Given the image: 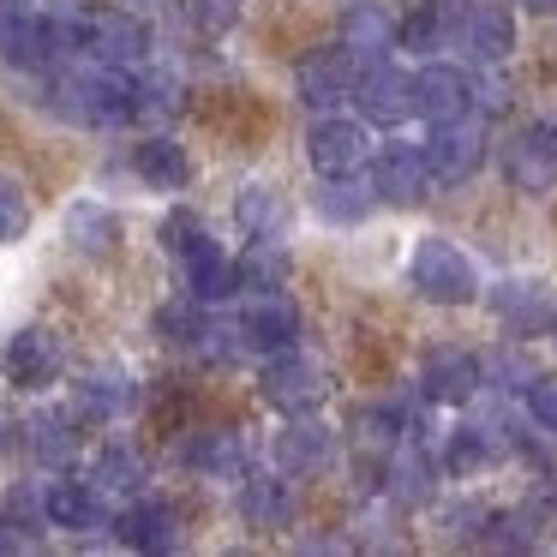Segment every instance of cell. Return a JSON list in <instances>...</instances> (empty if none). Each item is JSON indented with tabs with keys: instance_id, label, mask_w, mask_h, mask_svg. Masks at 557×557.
Segmentation results:
<instances>
[{
	"instance_id": "obj_1",
	"label": "cell",
	"mask_w": 557,
	"mask_h": 557,
	"mask_svg": "<svg viewBox=\"0 0 557 557\" xmlns=\"http://www.w3.org/2000/svg\"><path fill=\"white\" fill-rule=\"evenodd\" d=\"M401 282H408L413 300H425V306H473L485 288L480 264H473L456 240H444V234H420V240L408 246Z\"/></svg>"
},
{
	"instance_id": "obj_2",
	"label": "cell",
	"mask_w": 557,
	"mask_h": 557,
	"mask_svg": "<svg viewBox=\"0 0 557 557\" xmlns=\"http://www.w3.org/2000/svg\"><path fill=\"white\" fill-rule=\"evenodd\" d=\"M366 186H372V198L389 210H420V205H432V193H437L432 169H425V150L413 145V138H384V145H372V157H366Z\"/></svg>"
},
{
	"instance_id": "obj_3",
	"label": "cell",
	"mask_w": 557,
	"mask_h": 557,
	"mask_svg": "<svg viewBox=\"0 0 557 557\" xmlns=\"http://www.w3.org/2000/svg\"><path fill=\"white\" fill-rule=\"evenodd\" d=\"M258 396H264L276 413H318L324 396H330V372L300 348H276V354H264V366H258Z\"/></svg>"
},
{
	"instance_id": "obj_4",
	"label": "cell",
	"mask_w": 557,
	"mask_h": 557,
	"mask_svg": "<svg viewBox=\"0 0 557 557\" xmlns=\"http://www.w3.org/2000/svg\"><path fill=\"white\" fill-rule=\"evenodd\" d=\"M420 150H425V169H432L437 186H461L492 157V126H485V114H461V121L432 126Z\"/></svg>"
},
{
	"instance_id": "obj_5",
	"label": "cell",
	"mask_w": 557,
	"mask_h": 557,
	"mask_svg": "<svg viewBox=\"0 0 557 557\" xmlns=\"http://www.w3.org/2000/svg\"><path fill=\"white\" fill-rule=\"evenodd\" d=\"M413 389H420V401H432V408H468V401L485 389L480 354L461 348V342H437V348L420 354Z\"/></svg>"
},
{
	"instance_id": "obj_6",
	"label": "cell",
	"mask_w": 557,
	"mask_h": 557,
	"mask_svg": "<svg viewBox=\"0 0 557 557\" xmlns=\"http://www.w3.org/2000/svg\"><path fill=\"white\" fill-rule=\"evenodd\" d=\"M504 181L521 198L557 193V121H528L504 138Z\"/></svg>"
},
{
	"instance_id": "obj_7",
	"label": "cell",
	"mask_w": 557,
	"mask_h": 557,
	"mask_svg": "<svg viewBox=\"0 0 557 557\" xmlns=\"http://www.w3.org/2000/svg\"><path fill=\"white\" fill-rule=\"evenodd\" d=\"M366 157H372V133H366L360 114H312V126H306V162H312V174H360Z\"/></svg>"
},
{
	"instance_id": "obj_8",
	"label": "cell",
	"mask_w": 557,
	"mask_h": 557,
	"mask_svg": "<svg viewBox=\"0 0 557 557\" xmlns=\"http://www.w3.org/2000/svg\"><path fill=\"white\" fill-rule=\"evenodd\" d=\"M61 366H66V348H61V336H54L49 324L13 330L7 348H0V377H7L13 389H25V396H42V389L61 377Z\"/></svg>"
},
{
	"instance_id": "obj_9",
	"label": "cell",
	"mask_w": 557,
	"mask_h": 557,
	"mask_svg": "<svg viewBox=\"0 0 557 557\" xmlns=\"http://www.w3.org/2000/svg\"><path fill=\"white\" fill-rule=\"evenodd\" d=\"M354 78H360V61H354L342 42L306 49L300 61H294V97H300L312 114H324V109H342V102L354 97Z\"/></svg>"
},
{
	"instance_id": "obj_10",
	"label": "cell",
	"mask_w": 557,
	"mask_h": 557,
	"mask_svg": "<svg viewBox=\"0 0 557 557\" xmlns=\"http://www.w3.org/2000/svg\"><path fill=\"white\" fill-rule=\"evenodd\" d=\"M270 461L288 480H318V473L336 468V425H324L318 413H288V425L270 444Z\"/></svg>"
},
{
	"instance_id": "obj_11",
	"label": "cell",
	"mask_w": 557,
	"mask_h": 557,
	"mask_svg": "<svg viewBox=\"0 0 557 557\" xmlns=\"http://www.w3.org/2000/svg\"><path fill=\"white\" fill-rule=\"evenodd\" d=\"M408 97L425 126L461 121V114H473V73L456 61H425L420 73H408Z\"/></svg>"
},
{
	"instance_id": "obj_12",
	"label": "cell",
	"mask_w": 557,
	"mask_h": 557,
	"mask_svg": "<svg viewBox=\"0 0 557 557\" xmlns=\"http://www.w3.org/2000/svg\"><path fill=\"white\" fill-rule=\"evenodd\" d=\"M0 61L13 73H49L54 49H49V13L37 0H0Z\"/></svg>"
},
{
	"instance_id": "obj_13",
	"label": "cell",
	"mask_w": 557,
	"mask_h": 557,
	"mask_svg": "<svg viewBox=\"0 0 557 557\" xmlns=\"http://www.w3.org/2000/svg\"><path fill=\"white\" fill-rule=\"evenodd\" d=\"M85 61L145 66L150 61V18L126 13V7H97L85 25Z\"/></svg>"
},
{
	"instance_id": "obj_14",
	"label": "cell",
	"mask_w": 557,
	"mask_h": 557,
	"mask_svg": "<svg viewBox=\"0 0 557 557\" xmlns=\"http://www.w3.org/2000/svg\"><path fill=\"white\" fill-rule=\"evenodd\" d=\"M354 109H360L366 126H384V133H401L413 114V97H408V73H401L396 61H372L360 66V78H354Z\"/></svg>"
},
{
	"instance_id": "obj_15",
	"label": "cell",
	"mask_w": 557,
	"mask_h": 557,
	"mask_svg": "<svg viewBox=\"0 0 557 557\" xmlns=\"http://www.w3.org/2000/svg\"><path fill=\"white\" fill-rule=\"evenodd\" d=\"M456 49L473 66H504L516 54V13L497 7V0H468L456 18Z\"/></svg>"
},
{
	"instance_id": "obj_16",
	"label": "cell",
	"mask_w": 557,
	"mask_h": 557,
	"mask_svg": "<svg viewBox=\"0 0 557 557\" xmlns=\"http://www.w3.org/2000/svg\"><path fill=\"white\" fill-rule=\"evenodd\" d=\"M437 480H444V468H437V456L425 444H396L384 461V497L401 509V516H420V509L437 504Z\"/></svg>"
},
{
	"instance_id": "obj_17",
	"label": "cell",
	"mask_w": 557,
	"mask_h": 557,
	"mask_svg": "<svg viewBox=\"0 0 557 557\" xmlns=\"http://www.w3.org/2000/svg\"><path fill=\"white\" fill-rule=\"evenodd\" d=\"M73 420L78 425H121L126 413L138 408V377L121 372V366H97V372H85L73 384Z\"/></svg>"
},
{
	"instance_id": "obj_18",
	"label": "cell",
	"mask_w": 557,
	"mask_h": 557,
	"mask_svg": "<svg viewBox=\"0 0 557 557\" xmlns=\"http://www.w3.org/2000/svg\"><path fill=\"white\" fill-rule=\"evenodd\" d=\"M240 492H234V509H240V521L252 533H282L294 528V516H300V504H294V480L282 468H264V473H240Z\"/></svg>"
},
{
	"instance_id": "obj_19",
	"label": "cell",
	"mask_w": 557,
	"mask_h": 557,
	"mask_svg": "<svg viewBox=\"0 0 557 557\" xmlns=\"http://www.w3.org/2000/svg\"><path fill=\"white\" fill-rule=\"evenodd\" d=\"M240 342H246V354H276V348H300V336H306V318H300V306L288 300V294H252V300L240 306Z\"/></svg>"
},
{
	"instance_id": "obj_20",
	"label": "cell",
	"mask_w": 557,
	"mask_h": 557,
	"mask_svg": "<svg viewBox=\"0 0 557 557\" xmlns=\"http://www.w3.org/2000/svg\"><path fill=\"white\" fill-rule=\"evenodd\" d=\"M42 504H49V528L78 533V540L109 533V521H114L109 492H102L97 480H49L42 485Z\"/></svg>"
},
{
	"instance_id": "obj_21",
	"label": "cell",
	"mask_w": 557,
	"mask_h": 557,
	"mask_svg": "<svg viewBox=\"0 0 557 557\" xmlns=\"http://www.w3.org/2000/svg\"><path fill=\"white\" fill-rule=\"evenodd\" d=\"M109 533L133 552H174L181 545V509L169 497H150V492H133V504L114 509Z\"/></svg>"
},
{
	"instance_id": "obj_22",
	"label": "cell",
	"mask_w": 557,
	"mask_h": 557,
	"mask_svg": "<svg viewBox=\"0 0 557 557\" xmlns=\"http://www.w3.org/2000/svg\"><path fill=\"white\" fill-rule=\"evenodd\" d=\"M336 42L360 66L389 61V54H396V13H389L384 0H348L342 18H336Z\"/></svg>"
},
{
	"instance_id": "obj_23",
	"label": "cell",
	"mask_w": 557,
	"mask_h": 557,
	"mask_svg": "<svg viewBox=\"0 0 557 557\" xmlns=\"http://www.w3.org/2000/svg\"><path fill=\"white\" fill-rule=\"evenodd\" d=\"M480 300L492 306V318L509 336H545V318H552V294L533 276H504L497 288H480Z\"/></svg>"
},
{
	"instance_id": "obj_24",
	"label": "cell",
	"mask_w": 557,
	"mask_h": 557,
	"mask_svg": "<svg viewBox=\"0 0 557 557\" xmlns=\"http://www.w3.org/2000/svg\"><path fill=\"white\" fill-rule=\"evenodd\" d=\"M18 444H25V456L37 461V468L66 473L78 461V420H73V408H37V413H25Z\"/></svg>"
},
{
	"instance_id": "obj_25",
	"label": "cell",
	"mask_w": 557,
	"mask_h": 557,
	"mask_svg": "<svg viewBox=\"0 0 557 557\" xmlns=\"http://www.w3.org/2000/svg\"><path fill=\"white\" fill-rule=\"evenodd\" d=\"M133 174L150 193H186L193 186V157H186V145L169 126H157V133H145L133 145Z\"/></svg>"
},
{
	"instance_id": "obj_26",
	"label": "cell",
	"mask_w": 557,
	"mask_h": 557,
	"mask_svg": "<svg viewBox=\"0 0 557 557\" xmlns=\"http://www.w3.org/2000/svg\"><path fill=\"white\" fill-rule=\"evenodd\" d=\"M288 222H294V205L276 181H246L234 193V228L246 240H288Z\"/></svg>"
},
{
	"instance_id": "obj_27",
	"label": "cell",
	"mask_w": 557,
	"mask_h": 557,
	"mask_svg": "<svg viewBox=\"0 0 557 557\" xmlns=\"http://www.w3.org/2000/svg\"><path fill=\"white\" fill-rule=\"evenodd\" d=\"M181 468L193 473V480H240V473H246V444H240V432H228V425L186 432Z\"/></svg>"
},
{
	"instance_id": "obj_28",
	"label": "cell",
	"mask_w": 557,
	"mask_h": 557,
	"mask_svg": "<svg viewBox=\"0 0 557 557\" xmlns=\"http://www.w3.org/2000/svg\"><path fill=\"white\" fill-rule=\"evenodd\" d=\"M174 264H181V276H186V294H193L198 306H222V300H234V294H240V276H234V258L222 252L216 240H198L193 252H181L174 258Z\"/></svg>"
},
{
	"instance_id": "obj_29",
	"label": "cell",
	"mask_w": 557,
	"mask_h": 557,
	"mask_svg": "<svg viewBox=\"0 0 557 557\" xmlns=\"http://www.w3.org/2000/svg\"><path fill=\"white\" fill-rule=\"evenodd\" d=\"M121 216H114L102 198H78V205H66V246H73L78 258H114L121 252Z\"/></svg>"
},
{
	"instance_id": "obj_30",
	"label": "cell",
	"mask_w": 557,
	"mask_h": 557,
	"mask_svg": "<svg viewBox=\"0 0 557 557\" xmlns=\"http://www.w3.org/2000/svg\"><path fill=\"white\" fill-rule=\"evenodd\" d=\"M312 210H318V222H330V228H360V222L377 210V198H372V186L354 181V174H318Z\"/></svg>"
},
{
	"instance_id": "obj_31",
	"label": "cell",
	"mask_w": 557,
	"mask_h": 557,
	"mask_svg": "<svg viewBox=\"0 0 557 557\" xmlns=\"http://www.w3.org/2000/svg\"><path fill=\"white\" fill-rule=\"evenodd\" d=\"M234 276H240V294H282L294 282V252L282 240H252L234 258Z\"/></svg>"
},
{
	"instance_id": "obj_32",
	"label": "cell",
	"mask_w": 557,
	"mask_h": 557,
	"mask_svg": "<svg viewBox=\"0 0 557 557\" xmlns=\"http://www.w3.org/2000/svg\"><path fill=\"white\" fill-rule=\"evenodd\" d=\"M497 456H504V437H497V425H456V432L444 437V456H437V468L456 473V480H473V473H485Z\"/></svg>"
},
{
	"instance_id": "obj_33",
	"label": "cell",
	"mask_w": 557,
	"mask_h": 557,
	"mask_svg": "<svg viewBox=\"0 0 557 557\" xmlns=\"http://www.w3.org/2000/svg\"><path fill=\"white\" fill-rule=\"evenodd\" d=\"M545 540V509L540 504H516V509H485L480 545L492 552H533Z\"/></svg>"
},
{
	"instance_id": "obj_34",
	"label": "cell",
	"mask_w": 557,
	"mask_h": 557,
	"mask_svg": "<svg viewBox=\"0 0 557 557\" xmlns=\"http://www.w3.org/2000/svg\"><path fill=\"white\" fill-rule=\"evenodd\" d=\"M133 85H138L133 121H145V126H169L174 114L186 109V78L169 73V66H157V73H133Z\"/></svg>"
},
{
	"instance_id": "obj_35",
	"label": "cell",
	"mask_w": 557,
	"mask_h": 557,
	"mask_svg": "<svg viewBox=\"0 0 557 557\" xmlns=\"http://www.w3.org/2000/svg\"><path fill=\"white\" fill-rule=\"evenodd\" d=\"M90 480H97L102 492H145L150 461H145V449H138V444L109 437V444L97 449V461H90Z\"/></svg>"
},
{
	"instance_id": "obj_36",
	"label": "cell",
	"mask_w": 557,
	"mask_h": 557,
	"mask_svg": "<svg viewBox=\"0 0 557 557\" xmlns=\"http://www.w3.org/2000/svg\"><path fill=\"white\" fill-rule=\"evenodd\" d=\"M348 437H354V449H366V456H389V449L401 444V408H396V401L354 408L348 413Z\"/></svg>"
},
{
	"instance_id": "obj_37",
	"label": "cell",
	"mask_w": 557,
	"mask_h": 557,
	"mask_svg": "<svg viewBox=\"0 0 557 557\" xmlns=\"http://www.w3.org/2000/svg\"><path fill=\"white\" fill-rule=\"evenodd\" d=\"M205 312H210V306H198L193 294H181V300H162L157 312H150V330H157V342H169V348H193Z\"/></svg>"
},
{
	"instance_id": "obj_38",
	"label": "cell",
	"mask_w": 557,
	"mask_h": 557,
	"mask_svg": "<svg viewBox=\"0 0 557 557\" xmlns=\"http://www.w3.org/2000/svg\"><path fill=\"white\" fill-rule=\"evenodd\" d=\"M186 354H198L205 366H234L246 354L240 324H234V318H210L205 312V324H198V336H193V348H186Z\"/></svg>"
},
{
	"instance_id": "obj_39",
	"label": "cell",
	"mask_w": 557,
	"mask_h": 557,
	"mask_svg": "<svg viewBox=\"0 0 557 557\" xmlns=\"http://www.w3.org/2000/svg\"><path fill=\"white\" fill-rule=\"evenodd\" d=\"M480 372H485V384H492V389H528L540 366H533L528 348H509V342H504V348L480 354Z\"/></svg>"
},
{
	"instance_id": "obj_40",
	"label": "cell",
	"mask_w": 557,
	"mask_h": 557,
	"mask_svg": "<svg viewBox=\"0 0 557 557\" xmlns=\"http://www.w3.org/2000/svg\"><path fill=\"white\" fill-rule=\"evenodd\" d=\"M30 222H37V205H30L25 181L0 174V246H18L30 234Z\"/></svg>"
},
{
	"instance_id": "obj_41",
	"label": "cell",
	"mask_w": 557,
	"mask_h": 557,
	"mask_svg": "<svg viewBox=\"0 0 557 557\" xmlns=\"http://www.w3.org/2000/svg\"><path fill=\"white\" fill-rule=\"evenodd\" d=\"M205 234H210V228H205V216H198L193 205H174L169 216H162L157 240H162V252H169V258H181V252H193V246L205 240Z\"/></svg>"
},
{
	"instance_id": "obj_42",
	"label": "cell",
	"mask_w": 557,
	"mask_h": 557,
	"mask_svg": "<svg viewBox=\"0 0 557 557\" xmlns=\"http://www.w3.org/2000/svg\"><path fill=\"white\" fill-rule=\"evenodd\" d=\"M186 13H193L198 37H228V30L240 25L246 0H186Z\"/></svg>"
},
{
	"instance_id": "obj_43",
	"label": "cell",
	"mask_w": 557,
	"mask_h": 557,
	"mask_svg": "<svg viewBox=\"0 0 557 557\" xmlns=\"http://www.w3.org/2000/svg\"><path fill=\"white\" fill-rule=\"evenodd\" d=\"M528 396V420L540 425L545 437H557V372H533V384L521 389Z\"/></svg>"
},
{
	"instance_id": "obj_44",
	"label": "cell",
	"mask_w": 557,
	"mask_h": 557,
	"mask_svg": "<svg viewBox=\"0 0 557 557\" xmlns=\"http://www.w3.org/2000/svg\"><path fill=\"white\" fill-rule=\"evenodd\" d=\"M480 528H485V504H461V509H444V540L449 545H480Z\"/></svg>"
},
{
	"instance_id": "obj_45",
	"label": "cell",
	"mask_w": 557,
	"mask_h": 557,
	"mask_svg": "<svg viewBox=\"0 0 557 557\" xmlns=\"http://www.w3.org/2000/svg\"><path fill=\"white\" fill-rule=\"evenodd\" d=\"M516 13H533V18H552L557 13V0H509Z\"/></svg>"
},
{
	"instance_id": "obj_46",
	"label": "cell",
	"mask_w": 557,
	"mask_h": 557,
	"mask_svg": "<svg viewBox=\"0 0 557 557\" xmlns=\"http://www.w3.org/2000/svg\"><path fill=\"white\" fill-rule=\"evenodd\" d=\"M126 13H138V18H150V13H162V7H169V0H121Z\"/></svg>"
},
{
	"instance_id": "obj_47",
	"label": "cell",
	"mask_w": 557,
	"mask_h": 557,
	"mask_svg": "<svg viewBox=\"0 0 557 557\" xmlns=\"http://www.w3.org/2000/svg\"><path fill=\"white\" fill-rule=\"evenodd\" d=\"M545 336H552V342H557V306H552V318H545Z\"/></svg>"
},
{
	"instance_id": "obj_48",
	"label": "cell",
	"mask_w": 557,
	"mask_h": 557,
	"mask_svg": "<svg viewBox=\"0 0 557 557\" xmlns=\"http://www.w3.org/2000/svg\"><path fill=\"white\" fill-rule=\"evenodd\" d=\"M0 432H7V420H0Z\"/></svg>"
}]
</instances>
